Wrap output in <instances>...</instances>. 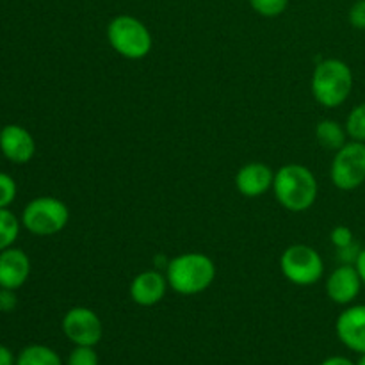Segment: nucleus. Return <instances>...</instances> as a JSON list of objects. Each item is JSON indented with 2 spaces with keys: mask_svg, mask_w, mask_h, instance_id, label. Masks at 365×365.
<instances>
[{
  "mask_svg": "<svg viewBox=\"0 0 365 365\" xmlns=\"http://www.w3.org/2000/svg\"><path fill=\"white\" fill-rule=\"evenodd\" d=\"M16 307V296L11 289H0V310L2 312H11Z\"/></svg>",
  "mask_w": 365,
  "mask_h": 365,
  "instance_id": "obj_25",
  "label": "nucleus"
},
{
  "mask_svg": "<svg viewBox=\"0 0 365 365\" xmlns=\"http://www.w3.org/2000/svg\"><path fill=\"white\" fill-rule=\"evenodd\" d=\"M321 365H356V364H353L351 360L346 359V356H330V359L324 360Z\"/></svg>",
  "mask_w": 365,
  "mask_h": 365,
  "instance_id": "obj_28",
  "label": "nucleus"
},
{
  "mask_svg": "<svg viewBox=\"0 0 365 365\" xmlns=\"http://www.w3.org/2000/svg\"><path fill=\"white\" fill-rule=\"evenodd\" d=\"M353 91V71L344 61L324 59L312 75L314 98L323 107L334 109L342 106Z\"/></svg>",
  "mask_w": 365,
  "mask_h": 365,
  "instance_id": "obj_3",
  "label": "nucleus"
},
{
  "mask_svg": "<svg viewBox=\"0 0 365 365\" xmlns=\"http://www.w3.org/2000/svg\"><path fill=\"white\" fill-rule=\"evenodd\" d=\"M330 239L337 250L346 248V246H349L355 242V235H353L351 228L344 227V225H339V227H335L334 230H331Z\"/></svg>",
  "mask_w": 365,
  "mask_h": 365,
  "instance_id": "obj_22",
  "label": "nucleus"
},
{
  "mask_svg": "<svg viewBox=\"0 0 365 365\" xmlns=\"http://www.w3.org/2000/svg\"><path fill=\"white\" fill-rule=\"evenodd\" d=\"M168 285L182 296L200 294L212 285L216 266L203 253H184L171 259L166 266Z\"/></svg>",
  "mask_w": 365,
  "mask_h": 365,
  "instance_id": "obj_2",
  "label": "nucleus"
},
{
  "mask_svg": "<svg viewBox=\"0 0 365 365\" xmlns=\"http://www.w3.org/2000/svg\"><path fill=\"white\" fill-rule=\"evenodd\" d=\"M63 331L73 344L95 346L102 339V321L86 307H75L63 317Z\"/></svg>",
  "mask_w": 365,
  "mask_h": 365,
  "instance_id": "obj_8",
  "label": "nucleus"
},
{
  "mask_svg": "<svg viewBox=\"0 0 365 365\" xmlns=\"http://www.w3.org/2000/svg\"><path fill=\"white\" fill-rule=\"evenodd\" d=\"M348 132L334 120H323L316 128V138L319 145L327 150H341L346 145Z\"/></svg>",
  "mask_w": 365,
  "mask_h": 365,
  "instance_id": "obj_15",
  "label": "nucleus"
},
{
  "mask_svg": "<svg viewBox=\"0 0 365 365\" xmlns=\"http://www.w3.org/2000/svg\"><path fill=\"white\" fill-rule=\"evenodd\" d=\"M31 274V260L27 253L18 248L0 252V289L16 291L27 282Z\"/></svg>",
  "mask_w": 365,
  "mask_h": 365,
  "instance_id": "obj_13",
  "label": "nucleus"
},
{
  "mask_svg": "<svg viewBox=\"0 0 365 365\" xmlns=\"http://www.w3.org/2000/svg\"><path fill=\"white\" fill-rule=\"evenodd\" d=\"M349 24L355 29H360V31H365V0H356L355 4L349 9Z\"/></svg>",
  "mask_w": 365,
  "mask_h": 365,
  "instance_id": "obj_23",
  "label": "nucleus"
},
{
  "mask_svg": "<svg viewBox=\"0 0 365 365\" xmlns=\"http://www.w3.org/2000/svg\"><path fill=\"white\" fill-rule=\"evenodd\" d=\"M280 267L284 277L291 284L314 285L323 278L324 264L317 250L307 245H294L284 252L280 259Z\"/></svg>",
  "mask_w": 365,
  "mask_h": 365,
  "instance_id": "obj_6",
  "label": "nucleus"
},
{
  "mask_svg": "<svg viewBox=\"0 0 365 365\" xmlns=\"http://www.w3.org/2000/svg\"><path fill=\"white\" fill-rule=\"evenodd\" d=\"M330 177L335 187L341 191L359 189L365 182V143L349 141L337 150Z\"/></svg>",
  "mask_w": 365,
  "mask_h": 365,
  "instance_id": "obj_7",
  "label": "nucleus"
},
{
  "mask_svg": "<svg viewBox=\"0 0 365 365\" xmlns=\"http://www.w3.org/2000/svg\"><path fill=\"white\" fill-rule=\"evenodd\" d=\"M362 285V278H360L355 264H342L328 277L327 294L337 305H349L360 294Z\"/></svg>",
  "mask_w": 365,
  "mask_h": 365,
  "instance_id": "obj_9",
  "label": "nucleus"
},
{
  "mask_svg": "<svg viewBox=\"0 0 365 365\" xmlns=\"http://www.w3.org/2000/svg\"><path fill=\"white\" fill-rule=\"evenodd\" d=\"M0 150L11 163L25 164L34 157L36 143L27 128L20 125H7L0 130Z\"/></svg>",
  "mask_w": 365,
  "mask_h": 365,
  "instance_id": "obj_11",
  "label": "nucleus"
},
{
  "mask_svg": "<svg viewBox=\"0 0 365 365\" xmlns=\"http://www.w3.org/2000/svg\"><path fill=\"white\" fill-rule=\"evenodd\" d=\"M252 9L259 13L260 16L274 18L280 16L285 9H287L289 0H248Z\"/></svg>",
  "mask_w": 365,
  "mask_h": 365,
  "instance_id": "obj_19",
  "label": "nucleus"
},
{
  "mask_svg": "<svg viewBox=\"0 0 365 365\" xmlns=\"http://www.w3.org/2000/svg\"><path fill=\"white\" fill-rule=\"evenodd\" d=\"M18 232H20V223L16 216L11 210L0 209V252L13 246L16 241Z\"/></svg>",
  "mask_w": 365,
  "mask_h": 365,
  "instance_id": "obj_17",
  "label": "nucleus"
},
{
  "mask_svg": "<svg viewBox=\"0 0 365 365\" xmlns=\"http://www.w3.org/2000/svg\"><path fill=\"white\" fill-rule=\"evenodd\" d=\"M168 278L159 271H143L132 280L130 296L138 305L153 307L166 296Z\"/></svg>",
  "mask_w": 365,
  "mask_h": 365,
  "instance_id": "obj_14",
  "label": "nucleus"
},
{
  "mask_svg": "<svg viewBox=\"0 0 365 365\" xmlns=\"http://www.w3.org/2000/svg\"><path fill=\"white\" fill-rule=\"evenodd\" d=\"M16 198V182L13 177L0 173V209H7Z\"/></svg>",
  "mask_w": 365,
  "mask_h": 365,
  "instance_id": "obj_21",
  "label": "nucleus"
},
{
  "mask_svg": "<svg viewBox=\"0 0 365 365\" xmlns=\"http://www.w3.org/2000/svg\"><path fill=\"white\" fill-rule=\"evenodd\" d=\"M335 331L342 344L351 351L365 355V305L346 309L335 323Z\"/></svg>",
  "mask_w": 365,
  "mask_h": 365,
  "instance_id": "obj_10",
  "label": "nucleus"
},
{
  "mask_svg": "<svg viewBox=\"0 0 365 365\" xmlns=\"http://www.w3.org/2000/svg\"><path fill=\"white\" fill-rule=\"evenodd\" d=\"M274 173L262 163H250L235 175V187L246 198H259L273 187Z\"/></svg>",
  "mask_w": 365,
  "mask_h": 365,
  "instance_id": "obj_12",
  "label": "nucleus"
},
{
  "mask_svg": "<svg viewBox=\"0 0 365 365\" xmlns=\"http://www.w3.org/2000/svg\"><path fill=\"white\" fill-rule=\"evenodd\" d=\"M346 132L353 141L365 143V103H360L349 113L346 121Z\"/></svg>",
  "mask_w": 365,
  "mask_h": 365,
  "instance_id": "obj_18",
  "label": "nucleus"
},
{
  "mask_svg": "<svg viewBox=\"0 0 365 365\" xmlns=\"http://www.w3.org/2000/svg\"><path fill=\"white\" fill-rule=\"evenodd\" d=\"M16 365H63V362L53 349L34 344L20 353Z\"/></svg>",
  "mask_w": 365,
  "mask_h": 365,
  "instance_id": "obj_16",
  "label": "nucleus"
},
{
  "mask_svg": "<svg viewBox=\"0 0 365 365\" xmlns=\"http://www.w3.org/2000/svg\"><path fill=\"white\" fill-rule=\"evenodd\" d=\"M68 365H98V355L93 346H77L70 353Z\"/></svg>",
  "mask_w": 365,
  "mask_h": 365,
  "instance_id": "obj_20",
  "label": "nucleus"
},
{
  "mask_svg": "<svg viewBox=\"0 0 365 365\" xmlns=\"http://www.w3.org/2000/svg\"><path fill=\"white\" fill-rule=\"evenodd\" d=\"M356 365H365V355H362V359L359 360V364H356Z\"/></svg>",
  "mask_w": 365,
  "mask_h": 365,
  "instance_id": "obj_29",
  "label": "nucleus"
},
{
  "mask_svg": "<svg viewBox=\"0 0 365 365\" xmlns=\"http://www.w3.org/2000/svg\"><path fill=\"white\" fill-rule=\"evenodd\" d=\"M0 130H2V128H0Z\"/></svg>",
  "mask_w": 365,
  "mask_h": 365,
  "instance_id": "obj_30",
  "label": "nucleus"
},
{
  "mask_svg": "<svg viewBox=\"0 0 365 365\" xmlns=\"http://www.w3.org/2000/svg\"><path fill=\"white\" fill-rule=\"evenodd\" d=\"M273 191L278 203L291 212H303L317 198V180L309 168L287 164L274 173Z\"/></svg>",
  "mask_w": 365,
  "mask_h": 365,
  "instance_id": "obj_1",
  "label": "nucleus"
},
{
  "mask_svg": "<svg viewBox=\"0 0 365 365\" xmlns=\"http://www.w3.org/2000/svg\"><path fill=\"white\" fill-rule=\"evenodd\" d=\"M107 39L120 56L132 61L148 56L153 45L148 27L130 14H118L109 21Z\"/></svg>",
  "mask_w": 365,
  "mask_h": 365,
  "instance_id": "obj_4",
  "label": "nucleus"
},
{
  "mask_svg": "<svg viewBox=\"0 0 365 365\" xmlns=\"http://www.w3.org/2000/svg\"><path fill=\"white\" fill-rule=\"evenodd\" d=\"M70 221L66 203L53 196H39L27 203L21 214V225L34 235L59 234Z\"/></svg>",
  "mask_w": 365,
  "mask_h": 365,
  "instance_id": "obj_5",
  "label": "nucleus"
},
{
  "mask_svg": "<svg viewBox=\"0 0 365 365\" xmlns=\"http://www.w3.org/2000/svg\"><path fill=\"white\" fill-rule=\"evenodd\" d=\"M337 252H339V260H342V264H355L362 250H360L359 246L353 242V245L346 246V248L337 250Z\"/></svg>",
  "mask_w": 365,
  "mask_h": 365,
  "instance_id": "obj_24",
  "label": "nucleus"
},
{
  "mask_svg": "<svg viewBox=\"0 0 365 365\" xmlns=\"http://www.w3.org/2000/svg\"><path fill=\"white\" fill-rule=\"evenodd\" d=\"M0 365H14V356L6 346H0Z\"/></svg>",
  "mask_w": 365,
  "mask_h": 365,
  "instance_id": "obj_26",
  "label": "nucleus"
},
{
  "mask_svg": "<svg viewBox=\"0 0 365 365\" xmlns=\"http://www.w3.org/2000/svg\"><path fill=\"white\" fill-rule=\"evenodd\" d=\"M355 267H356V271H359L360 278H362V284L365 285V248L360 252L359 259H356V262H355Z\"/></svg>",
  "mask_w": 365,
  "mask_h": 365,
  "instance_id": "obj_27",
  "label": "nucleus"
}]
</instances>
